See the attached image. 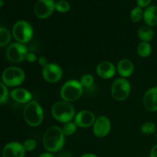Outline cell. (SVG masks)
I'll return each instance as SVG.
<instances>
[{
    "instance_id": "obj_1",
    "label": "cell",
    "mask_w": 157,
    "mask_h": 157,
    "mask_svg": "<svg viewBox=\"0 0 157 157\" xmlns=\"http://www.w3.org/2000/svg\"><path fill=\"white\" fill-rule=\"evenodd\" d=\"M59 127L53 126L48 129L43 136V145L49 152H58L64 147L65 137Z\"/></svg>"
},
{
    "instance_id": "obj_2",
    "label": "cell",
    "mask_w": 157,
    "mask_h": 157,
    "mask_svg": "<svg viewBox=\"0 0 157 157\" xmlns=\"http://www.w3.org/2000/svg\"><path fill=\"white\" fill-rule=\"evenodd\" d=\"M52 114L55 120L65 124L71 121L75 117V108L69 102L58 101L52 106Z\"/></svg>"
},
{
    "instance_id": "obj_3",
    "label": "cell",
    "mask_w": 157,
    "mask_h": 157,
    "mask_svg": "<svg viewBox=\"0 0 157 157\" xmlns=\"http://www.w3.org/2000/svg\"><path fill=\"white\" fill-rule=\"evenodd\" d=\"M24 119L29 125L32 127H38L43 121L44 113L40 104L36 101H30L25 107Z\"/></svg>"
},
{
    "instance_id": "obj_4",
    "label": "cell",
    "mask_w": 157,
    "mask_h": 157,
    "mask_svg": "<svg viewBox=\"0 0 157 157\" xmlns=\"http://www.w3.org/2000/svg\"><path fill=\"white\" fill-rule=\"evenodd\" d=\"M83 87L81 83L75 80H71L64 83L61 89V96L64 101L73 102L81 98Z\"/></svg>"
},
{
    "instance_id": "obj_5",
    "label": "cell",
    "mask_w": 157,
    "mask_h": 157,
    "mask_svg": "<svg viewBox=\"0 0 157 157\" xmlns=\"http://www.w3.org/2000/svg\"><path fill=\"white\" fill-rule=\"evenodd\" d=\"M25 72L17 67H9L5 69L2 75L3 84L9 87H16L25 81Z\"/></svg>"
},
{
    "instance_id": "obj_6",
    "label": "cell",
    "mask_w": 157,
    "mask_h": 157,
    "mask_svg": "<svg viewBox=\"0 0 157 157\" xmlns=\"http://www.w3.org/2000/svg\"><path fill=\"white\" fill-rule=\"evenodd\" d=\"M12 35L19 43L29 42L33 36L32 25L25 21H18L12 28Z\"/></svg>"
},
{
    "instance_id": "obj_7",
    "label": "cell",
    "mask_w": 157,
    "mask_h": 157,
    "mask_svg": "<svg viewBox=\"0 0 157 157\" xmlns=\"http://www.w3.org/2000/svg\"><path fill=\"white\" fill-rule=\"evenodd\" d=\"M131 87L125 78H118L113 81L111 87V94L116 101H122L127 99L130 95Z\"/></svg>"
},
{
    "instance_id": "obj_8",
    "label": "cell",
    "mask_w": 157,
    "mask_h": 157,
    "mask_svg": "<svg viewBox=\"0 0 157 157\" xmlns=\"http://www.w3.org/2000/svg\"><path fill=\"white\" fill-rule=\"evenodd\" d=\"M28 49L25 45L21 43H13L10 44L6 51V57L11 62L18 63L26 58Z\"/></svg>"
},
{
    "instance_id": "obj_9",
    "label": "cell",
    "mask_w": 157,
    "mask_h": 157,
    "mask_svg": "<svg viewBox=\"0 0 157 157\" xmlns=\"http://www.w3.org/2000/svg\"><path fill=\"white\" fill-rule=\"evenodd\" d=\"M62 69L59 65L54 63L47 64L42 69V76L49 83H56L62 78Z\"/></svg>"
},
{
    "instance_id": "obj_10",
    "label": "cell",
    "mask_w": 157,
    "mask_h": 157,
    "mask_svg": "<svg viewBox=\"0 0 157 157\" xmlns=\"http://www.w3.org/2000/svg\"><path fill=\"white\" fill-rule=\"evenodd\" d=\"M55 9L54 0H38L35 6V13L39 18L50 16Z\"/></svg>"
},
{
    "instance_id": "obj_11",
    "label": "cell",
    "mask_w": 157,
    "mask_h": 157,
    "mask_svg": "<svg viewBox=\"0 0 157 157\" xmlns=\"http://www.w3.org/2000/svg\"><path fill=\"white\" fill-rule=\"evenodd\" d=\"M110 127H111L110 121L107 117H99L94 124V133L98 137H104L109 133Z\"/></svg>"
},
{
    "instance_id": "obj_12",
    "label": "cell",
    "mask_w": 157,
    "mask_h": 157,
    "mask_svg": "<svg viewBox=\"0 0 157 157\" xmlns=\"http://www.w3.org/2000/svg\"><path fill=\"white\" fill-rule=\"evenodd\" d=\"M95 116L90 110H81L75 117V123L77 126L86 128L93 125L95 122Z\"/></svg>"
},
{
    "instance_id": "obj_13",
    "label": "cell",
    "mask_w": 157,
    "mask_h": 157,
    "mask_svg": "<svg viewBox=\"0 0 157 157\" xmlns=\"http://www.w3.org/2000/svg\"><path fill=\"white\" fill-rule=\"evenodd\" d=\"M25 153V150L22 144L18 142H12L4 147L2 157H24Z\"/></svg>"
},
{
    "instance_id": "obj_14",
    "label": "cell",
    "mask_w": 157,
    "mask_h": 157,
    "mask_svg": "<svg viewBox=\"0 0 157 157\" xmlns=\"http://www.w3.org/2000/svg\"><path fill=\"white\" fill-rule=\"evenodd\" d=\"M98 76L104 79H109L114 76L116 68L115 66L110 61H103L100 63L96 68Z\"/></svg>"
},
{
    "instance_id": "obj_15",
    "label": "cell",
    "mask_w": 157,
    "mask_h": 157,
    "mask_svg": "<svg viewBox=\"0 0 157 157\" xmlns=\"http://www.w3.org/2000/svg\"><path fill=\"white\" fill-rule=\"evenodd\" d=\"M144 104L149 111L157 110V87L150 89L144 97Z\"/></svg>"
},
{
    "instance_id": "obj_16",
    "label": "cell",
    "mask_w": 157,
    "mask_h": 157,
    "mask_svg": "<svg viewBox=\"0 0 157 157\" xmlns=\"http://www.w3.org/2000/svg\"><path fill=\"white\" fill-rule=\"evenodd\" d=\"M10 95L14 101L21 104H28L32 98V94L29 90L23 88L15 89L11 92Z\"/></svg>"
},
{
    "instance_id": "obj_17",
    "label": "cell",
    "mask_w": 157,
    "mask_h": 157,
    "mask_svg": "<svg viewBox=\"0 0 157 157\" xmlns=\"http://www.w3.org/2000/svg\"><path fill=\"white\" fill-rule=\"evenodd\" d=\"M134 71L133 64L128 59H122L117 64V71L123 78L130 77Z\"/></svg>"
},
{
    "instance_id": "obj_18",
    "label": "cell",
    "mask_w": 157,
    "mask_h": 157,
    "mask_svg": "<svg viewBox=\"0 0 157 157\" xmlns=\"http://www.w3.org/2000/svg\"><path fill=\"white\" fill-rule=\"evenodd\" d=\"M144 18L149 26L157 25V6H151L147 7L144 11Z\"/></svg>"
},
{
    "instance_id": "obj_19",
    "label": "cell",
    "mask_w": 157,
    "mask_h": 157,
    "mask_svg": "<svg viewBox=\"0 0 157 157\" xmlns=\"http://www.w3.org/2000/svg\"><path fill=\"white\" fill-rule=\"evenodd\" d=\"M153 31L149 26H142L138 30V36L143 41H151L153 38Z\"/></svg>"
},
{
    "instance_id": "obj_20",
    "label": "cell",
    "mask_w": 157,
    "mask_h": 157,
    "mask_svg": "<svg viewBox=\"0 0 157 157\" xmlns=\"http://www.w3.org/2000/svg\"><path fill=\"white\" fill-rule=\"evenodd\" d=\"M152 48L151 45L149 44L148 42L146 41H143L140 44H139L137 47V53L140 56L143 57V58H146L148 57L149 55L151 54Z\"/></svg>"
},
{
    "instance_id": "obj_21",
    "label": "cell",
    "mask_w": 157,
    "mask_h": 157,
    "mask_svg": "<svg viewBox=\"0 0 157 157\" xmlns=\"http://www.w3.org/2000/svg\"><path fill=\"white\" fill-rule=\"evenodd\" d=\"M11 41V34L6 28L0 27V47L7 45Z\"/></svg>"
},
{
    "instance_id": "obj_22",
    "label": "cell",
    "mask_w": 157,
    "mask_h": 157,
    "mask_svg": "<svg viewBox=\"0 0 157 157\" xmlns=\"http://www.w3.org/2000/svg\"><path fill=\"white\" fill-rule=\"evenodd\" d=\"M76 124L70 121V122L65 123V124H64L63 127L61 128V130H62L64 136H70V135L73 134V133L76 131Z\"/></svg>"
},
{
    "instance_id": "obj_23",
    "label": "cell",
    "mask_w": 157,
    "mask_h": 157,
    "mask_svg": "<svg viewBox=\"0 0 157 157\" xmlns=\"http://www.w3.org/2000/svg\"><path fill=\"white\" fill-rule=\"evenodd\" d=\"M143 16H144V13H143V11L140 7L138 6V7H136L132 9L131 13H130V17H131V19L133 21L138 22L139 21H140Z\"/></svg>"
},
{
    "instance_id": "obj_24",
    "label": "cell",
    "mask_w": 157,
    "mask_h": 157,
    "mask_svg": "<svg viewBox=\"0 0 157 157\" xmlns=\"http://www.w3.org/2000/svg\"><path fill=\"white\" fill-rule=\"evenodd\" d=\"M9 91L6 84L0 82V104H3L8 101Z\"/></svg>"
},
{
    "instance_id": "obj_25",
    "label": "cell",
    "mask_w": 157,
    "mask_h": 157,
    "mask_svg": "<svg viewBox=\"0 0 157 157\" xmlns=\"http://www.w3.org/2000/svg\"><path fill=\"white\" fill-rule=\"evenodd\" d=\"M141 131L145 134H152L156 131V126L152 122H147L141 127Z\"/></svg>"
},
{
    "instance_id": "obj_26",
    "label": "cell",
    "mask_w": 157,
    "mask_h": 157,
    "mask_svg": "<svg viewBox=\"0 0 157 157\" xmlns=\"http://www.w3.org/2000/svg\"><path fill=\"white\" fill-rule=\"evenodd\" d=\"M55 9L60 12H66L70 9V4L67 1L61 0L55 3Z\"/></svg>"
},
{
    "instance_id": "obj_27",
    "label": "cell",
    "mask_w": 157,
    "mask_h": 157,
    "mask_svg": "<svg viewBox=\"0 0 157 157\" xmlns=\"http://www.w3.org/2000/svg\"><path fill=\"white\" fill-rule=\"evenodd\" d=\"M80 83L83 87H89L94 84V77L91 75H85L81 78Z\"/></svg>"
},
{
    "instance_id": "obj_28",
    "label": "cell",
    "mask_w": 157,
    "mask_h": 157,
    "mask_svg": "<svg viewBox=\"0 0 157 157\" xmlns=\"http://www.w3.org/2000/svg\"><path fill=\"white\" fill-rule=\"evenodd\" d=\"M22 145L25 151H32V150H34L36 148L37 143L35 140L29 139L26 140Z\"/></svg>"
},
{
    "instance_id": "obj_29",
    "label": "cell",
    "mask_w": 157,
    "mask_h": 157,
    "mask_svg": "<svg viewBox=\"0 0 157 157\" xmlns=\"http://www.w3.org/2000/svg\"><path fill=\"white\" fill-rule=\"evenodd\" d=\"M151 2V0H137V4L139 7H147Z\"/></svg>"
},
{
    "instance_id": "obj_30",
    "label": "cell",
    "mask_w": 157,
    "mask_h": 157,
    "mask_svg": "<svg viewBox=\"0 0 157 157\" xmlns=\"http://www.w3.org/2000/svg\"><path fill=\"white\" fill-rule=\"evenodd\" d=\"M25 60H27L29 62H31V63L35 62V61L37 60V57H36V55H35V54L28 53L27 56H26Z\"/></svg>"
},
{
    "instance_id": "obj_31",
    "label": "cell",
    "mask_w": 157,
    "mask_h": 157,
    "mask_svg": "<svg viewBox=\"0 0 157 157\" xmlns=\"http://www.w3.org/2000/svg\"><path fill=\"white\" fill-rule=\"evenodd\" d=\"M38 63L41 66H42L43 67H45L47 64H48V59L45 58V57H40L39 59H38Z\"/></svg>"
},
{
    "instance_id": "obj_32",
    "label": "cell",
    "mask_w": 157,
    "mask_h": 157,
    "mask_svg": "<svg viewBox=\"0 0 157 157\" xmlns=\"http://www.w3.org/2000/svg\"><path fill=\"white\" fill-rule=\"evenodd\" d=\"M150 157H157V144L152 148Z\"/></svg>"
},
{
    "instance_id": "obj_33",
    "label": "cell",
    "mask_w": 157,
    "mask_h": 157,
    "mask_svg": "<svg viewBox=\"0 0 157 157\" xmlns=\"http://www.w3.org/2000/svg\"><path fill=\"white\" fill-rule=\"evenodd\" d=\"M38 157H54V156L52 154V153H42V154L40 155Z\"/></svg>"
},
{
    "instance_id": "obj_34",
    "label": "cell",
    "mask_w": 157,
    "mask_h": 157,
    "mask_svg": "<svg viewBox=\"0 0 157 157\" xmlns=\"http://www.w3.org/2000/svg\"><path fill=\"white\" fill-rule=\"evenodd\" d=\"M81 157H98V156H97L96 155L91 154V153H87V154L83 155V156Z\"/></svg>"
},
{
    "instance_id": "obj_35",
    "label": "cell",
    "mask_w": 157,
    "mask_h": 157,
    "mask_svg": "<svg viewBox=\"0 0 157 157\" xmlns=\"http://www.w3.org/2000/svg\"><path fill=\"white\" fill-rule=\"evenodd\" d=\"M3 5H4V2H3V0H0V8H1L2 6H3Z\"/></svg>"
}]
</instances>
